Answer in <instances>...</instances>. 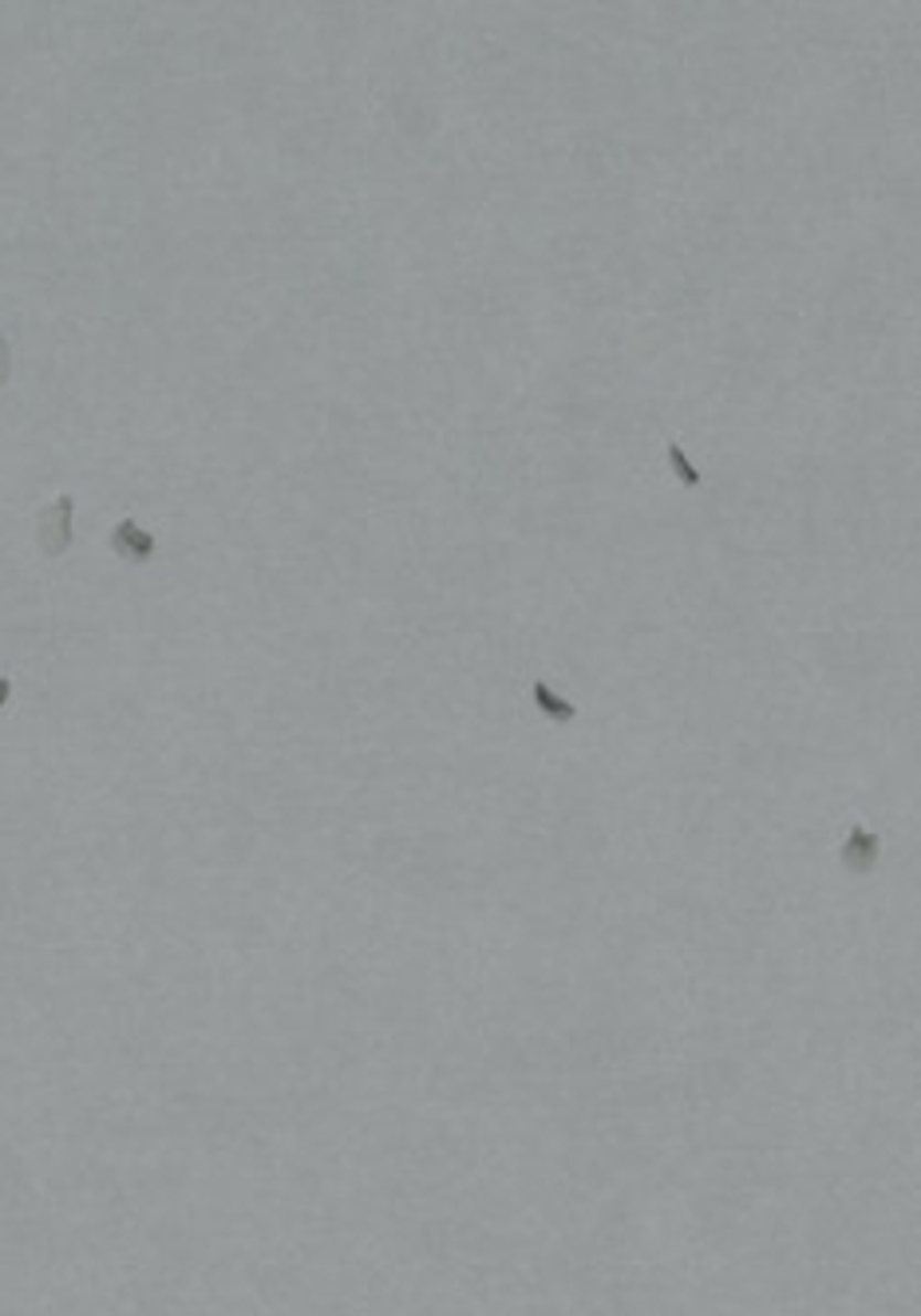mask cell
Instances as JSON below:
<instances>
[{"mask_svg": "<svg viewBox=\"0 0 921 1316\" xmlns=\"http://www.w3.org/2000/svg\"><path fill=\"white\" fill-rule=\"evenodd\" d=\"M72 518H76V502L72 495H60L47 510H40L36 522V545L44 550V558H60L72 545Z\"/></svg>", "mask_w": 921, "mask_h": 1316, "instance_id": "1", "label": "cell"}, {"mask_svg": "<svg viewBox=\"0 0 921 1316\" xmlns=\"http://www.w3.org/2000/svg\"><path fill=\"white\" fill-rule=\"evenodd\" d=\"M878 858H882V842H878V835H870L866 827L850 830V838H846L843 850H838V862H843L846 874H870V870L878 866Z\"/></svg>", "mask_w": 921, "mask_h": 1316, "instance_id": "2", "label": "cell"}, {"mask_svg": "<svg viewBox=\"0 0 921 1316\" xmlns=\"http://www.w3.org/2000/svg\"><path fill=\"white\" fill-rule=\"evenodd\" d=\"M112 550L123 558V562H151L155 558V534L151 530H142L139 522H119V527L112 530Z\"/></svg>", "mask_w": 921, "mask_h": 1316, "instance_id": "3", "label": "cell"}, {"mask_svg": "<svg viewBox=\"0 0 921 1316\" xmlns=\"http://www.w3.org/2000/svg\"><path fill=\"white\" fill-rule=\"evenodd\" d=\"M534 708L546 715V720H554V724H570L578 715V708L570 704V700H562L558 692H550V684L546 680H538L534 684Z\"/></svg>", "mask_w": 921, "mask_h": 1316, "instance_id": "4", "label": "cell"}, {"mask_svg": "<svg viewBox=\"0 0 921 1316\" xmlns=\"http://www.w3.org/2000/svg\"><path fill=\"white\" fill-rule=\"evenodd\" d=\"M668 463H673V470L680 475V482H685V487H700V470H696L692 463H688V455L680 452L677 443L668 447Z\"/></svg>", "mask_w": 921, "mask_h": 1316, "instance_id": "5", "label": "cell"}, {"mask_svg": "<svg viewBox=\"0 0 921 1316\" xmlns=\"http://www.w3.org/2000/svg\"><path fill=\"white\" fill-rule=\"evenodd\" d=\"M9 376H12V349H9V340L0 337V388L9 384Z\"/></svg>", "mask_w": 921, "mask_h": 1316, "instance_id": "6", "label": "cell"}, {"mask_svg": "<svg viewBox=\"0 0 921 1316\" xmlns=\"http://www.w3.org/2000/svg\"><path fill=\"white\" fill-rule=\"evenodd\" d=\"M9 697H12V684H9V680H4V677H0V708L9 704Z\"/></svg>", "mask_w": 921, "mask_h": 1316, "instance_id": "7", "label": "cell"}]
</instances>
